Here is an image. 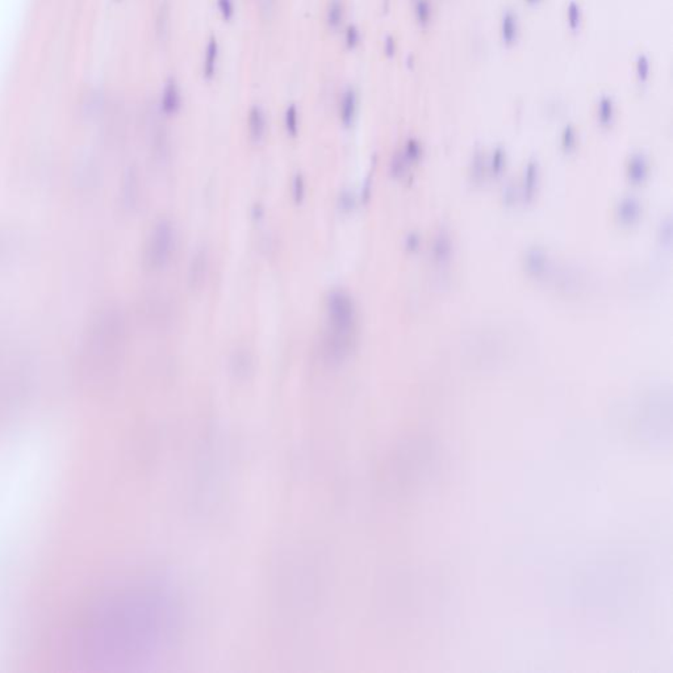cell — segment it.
<instances>
[{"instance_id": "cell-1", "label": "cell", "mask_w": 673, "mask_h": 673, "mask_svg": "<svg viewBox=\"0 0 673 673\" xmlns=\"http://www.w3.org/2000/svg\"><path fill=\"white\" fill-rule=\"evenodd\" d=\"M180 624L182 608L170 587L148 580L121 584L77 615L68 655L84 672L137 671L171 649Z\"/></svg>"}, {"instance_id": "cell-2", "label": "cell", "mask_w": 673, "mask_h": 673, "mask_svg": "<svg viewBox=\"0 0 673 673\" xmlns=\"http://www.w3.org/2000/svg\"><path fill=\"white\" fill-rule=\"evenodd\" d=\"M175 246V229L170 220L154 225L145 248V262L152 270H161L171 260Z\"/></svg>"}, {"instance_id": "cell-3", "label": "cell", "mask_w": 673, "mask_h": 673, "mask_svg": "<svg viewBox=\"0 0 673 673\" xmlns=\"http://www.w3.org/2000/svg\"><path fill=\"white\" fill-rule=\"evenodd\" d=\"M326 329L354 333L356 329V308L353 297L343 290H333L326 296Z\"/></svg>"}, {"instance_id": "cell-4", "label": "cell", "mask_w": 673, "mask_h": 673, "mask_svg": "<svg viewBox=\"0 0 673 673\" xmlns=\"http://www.w3.org/2000/svg\"><path fill=\"white\" fill-rule=\"evenodd\" d=\"M355 345L354 333L325 329L321 335V355L325 362L335 365L342 363L353 353Z\"/></svg>"}, {"instance_id": "cell-5", "label": "cell", "mask_w": 673, "mask_h": 673, "mask_svg": "<svg viewBox=\"0 0 673 673\" xmlns=\"http://www.w3.org/2000/svg\"><path fill=\"white\" fill-rule=\"evenodd\" d=\"M183 108V94L180 84L174 77L166 79L159 96V109L166 116H175Z\"/></svg>"}, {"instance_id": "cell-6", "label": "cell", "mask_w": 673, "mask_h": 673, "mask_svg": "<svg viewBox=\"0 0 673 673\" xmlns=\"http://www.w3.org/2000/svg\"><path fill=\"white\" fill-rule=\"evenodd\" d=\"M220 54H221V47L216 35H211L207 40V44L204 47V54L201 61V75L205 82H212L217 75L219 71V62H220Z\"/></svg>"}, {"instance_id": "cell-7", "label": "cell", "mask_w": 673, "mask_h": 673, "mask_svg": "<svg viewBox=\"0 0 673 673\" xmlns=\"http://www.w3.org/2000/svg\"><path fill=\"white\" fill-rule=\"evenodd\" d=\"M207 272H208V250L205 248H199L193 253L189 262V271H187V283L192 291L200 288L207 278Z\"/></svg>"}, {"instance_id": "cell-8", "label": "cell", "mask_w": 673, "mask_h": 673, "mask_svg": "<svg viewBox=\"0 0 673 673\" xmlns=\"http://www.w3.org/2000/svg\"><path fill=\"white\" fill-rule=\"evenodd\" d=\"M359 109V95L354 87H346L343 90L338 103V118L345 128L354 124Z\"/></svg>"}, {"instance_id": "cell-9", "label": "cell", "mask_w": 673, "mask_h": 673, "mask_svg": "<svg viewBox=\"0 0 673 673\" xmlns=\"http://www.w3.org/2000/svg\"><path fill=\"white\" fill-rule=\"evenodd\" d=\"M269 120L263 106L254 104L250 106L248 112V132L250 140L260 142L267 133Z\"/></svg>"}, {"instance_id": "cell-10", "label": "cell", "mask_w": 673, "mask_h": 673, "mask_svg": "<svg viewBox=\"0 0 673 673\" xmlns=\"http://www.w3.org/2000/svg\"><path fill=\"white\" fill-rule=\"evenodd\" d=\"M155 35L158 41L165 42L170 37V29H171V6L167 0H164L155 15Z\"/></svg>"}, {"instance_id": "cell-11", "label": "cell", "mask_w": 673, "mask_h": 673, "mask_svg": "<svg viewBox=\"0 0 673 673\" xmlns=\"http://www.w3.org/2000/svg\"><path fill=\"white\" fill-rule=\"evenodd\" d=\"M345 13L346 12L342 0H331L325 12L326 26L333 32L340 31L345 23Z\"/></svg>"}, {"instance_id": "cell-12", "label": "cell", "mask_w": 673, "mask_h": 673, "mask_svg": "<svg viewBox=\"0 0 673 673\" xmlns=\"http://www.w3.org/2000/svg\"><path fill=\"white\" fill-rule=\"evenodd\" d=\"M284 129L288 136L296 137L300 130V112L295 103L288 104L284 111Z\"/></svg>"}, {"instance_id": "cell-13", "label": "cell", "mask_w": 673, "mask_h": 673, "mask_svg": "<svg viewBox=\"0 0 673 673\" xmlns=\"http://www.w3.org/2000/svg\"><path fill=\"white\" fill-rule=\"evenodd\" d=\"M362 42L361 29L355 24H349L343 29V44L347 50H355Z\"/></svg>"}, {"instance_id": "cell-14", "label": "cell", "mask_w": 673, "mask_h": 673, "mask_svg": "<svg viewBox=\"0 0 673 673\" xmlns=\"http://www.w3.org/2000/svg\"><path fill=\"white\" fill-rule=\"evenodd\" d=\"M217 11L225 23H230L236 16V0H216Z\"/></svg>"}, {"instance_id": "cell-15", "label": "cell", "mask_w": 673, "mask_h": 673, "mask_svg": "<svg viewBox=\"0 0 673 673\" xmlns=\"http://www.w3.org/2000/svg\"><path fill=\"white\" fill-rule=\"evenodd\" d=\"M306 192H307L306 180H304L303 175L299 174L292 180V196H294L296 203H301L303 201V199L306 198Z\"/></svg>"}, {"instance_id": "cell-16", "label": "cell", "mask_w": 673, "mask_h": 673, "mask_svg": "<svg viewBox=\"0 0 673 673\" xmlns=\"http://www.w3.org/2000/svg\"><path fill=\"white\" fill-rule=\"evenodd\" d=\"M502 35H504V40L509 41V31H512L510 33L513 35V38L516 37V33H517V19L514 17V15L512 12H507L505 13V17L502 20Z\"/></svg>"}, {"instance_id": "cell-17", "label": "cell", "mask_w": 673, "mask_h": 673, "mask_svg": "<svg viewBox=\"0 0 673 673\" xmlns=\"http://www.w3.org/2000/svg\"><path fill=\"white\" fill-rule=\"evenodd\" d=\"M384 50H386V53H387L388 56H392V54L395 53V50H396L395 41H393L390 37H388V38L386 40V42H384Z\"/></svg>"}, {"instance_id": "cell-18", "label": "cell", "mask_w": 673, "mask_h": 673, "mask_svg": "<svg viewBox=\"0 0 673 673\" xmlns=\"http://www.w3.org/2000/svg\"><path fill=\"white\" fill-rule=\"evenodd\" d=\"M264 1H272V0H264Z\"/></svg>"}]
</instances>
